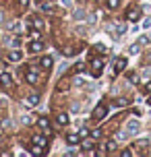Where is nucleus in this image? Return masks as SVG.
<instances>
[{
  "label": "nucleus",
  "mask_w": 151,
  "mask_h": 157,
  "mask_svg": "<svg viewBox=\"0 0 151 157\" xmlns=\"http://www.w3.org/2000/svg\"><path fill=\"white\" fill-rule=\"evenodd\" d=\"M25 81L29 85H37L40 83V72H37V68H29V71L25 72Z\"/></svg>",
  "instance_id": "f257e3e1"
},
{
  "label": "nucleus",
  "mask_w": 151,
  "mask_h": 157,
  "mask_svg": "<svg viewBox=\"0 0 151 157\" xmlns=\"http://www.w3.org/2000/svg\"><path fill=\"white\" fill-rule=\"evenodd\" d=\"M102 68H103V60L102 58H93L91 60V75L93 77H99L102 75Z\"/></svg>",
  "instance_id": "f03ea898"
},
{
  "label": "nucleus",
  "mask_w": 151,
  "mask_h": 157,
  "mask_svg": "<svg viewBox=\"0 0 151 157\" xmlns=\"http://www.w3.org/2000/svg\"><path fill=\"white\" fill-rule=\"evenodd\" d=\"M106 116H108V108H106L103 103H99L95 108V112H93V118H95V120H103Z\"/></svg>",
  "instance_id": "7ed1b4c3"
},
{
  "label": "nucleus",
  "mask_w": 151,
  "mask_h": 157,
  "mask_svg": "<svg viewBox=\"0 0 151 157\" xmlns=\"http://www.w3.org/2000/svg\"><path fill=\"white\" fill-rule=\"evenodd\" d=\"M29 52L31 54H37V52H41L44 50V44H41V39H33V41H29Z\"/></svg>",
  "instance_id": "20e7f679"
},
{
  "label": "nucleus",
  "mask_w": 151,
  "mask_h": 157,
  "mask_svg": "<svg viewBox=\"0 0 151 157\" xmlns=\"http://www.w3.org/2000/svg\"><path fill=\"white\" fill-rule=\"evenodd\" d=\"M141 130V124L137 122V120H130V122H126V132L128 134H137Z\"/></svg>",
  "instance_id": "39448f33"
},
{
  "label": "nucleus",
  "mask_w": 151,
  "mask_h": 157,
  "mask_svg": "<svg viewBox=\"0 0 151 157\" xmlns=\"http://www.w3.org/2000/svg\"><path fill=\"white\" fill-rule=\"evenodd\" d=\"M66 141H68V145H79L81 143V132H71L66 136Z\"/></svg>",
  "instance_id": "423d86ee"
},
{
  "label": "nucleus",
  "mask_w": 151,
  "mask_h": 157,
  "mask_svg": "<svg viewBox=\"0 0 151 157\" xmlns=\"http://www.w3.org/2000/svg\"><path fill=\"white\" fill-rule=\"evenodd\" d=\"M37 126H40L44 132H48V130H50V120H48L46 116H41L40 120H37Z\"/></svg>",
  "instance_id": "0eeeda50"
},
{
  "label": "nucleus",
  "mask_w": 151,
  "mask_h": 157,
  "mask_svg": "<svg viewBox=\"0 0 151 157\" xmlns=\"http://www.w3.org/2000/svg\"><path fill=\"white\" fill-rule=\"evenodd\" d=\"M124 68H126V58H118V60H116V66H114V75L120 72V71H124Z\"/></svg>",
  "instance_id": "6e6552de"
},
{
  "label": "nucleus",
  "mask_w": 151,
  "mask_h": 157,
  "mask_svg": "<svg viewBox=\"0 0 151 157\" xmlns=\"http://www.w3.org/2000/svg\"><path fill=\"white\" fill-rule=\"evenodd\" d=\"M37 101H40V97H37V95H29V97H25V99H23V103L27 105V108H33Z\"/></svg>",
  "instance_id": "1a4fd4ad"
},
{
  "label": "nucleus",
  "mask_w": 151,
  "mask_h": 157,
  "mask_svg": "<svg viewBox=\"0 0 151 157\" xmlns=\"http://www.w3.org/2000/svg\"><path fill=\"white\" fill-rule=\"evenodd\" d=\"M0 81H2V85L6 87V89H10V87H13V77H10L8 72H4V75L0 77Z\"/></svg>",
  "instance_id": "9d476101"
},
{
  "label": "nucleus",
  "mask_w": 151,
  "mask_h": 157,
  "mask_svg": "<svg viewBox=\"0 0 151 157\" xmlns=\"http://www.w3.org/2000/svg\"><path fill=\"white\" fill-rule=\"evenodd\" d=\"M21 52H19V50H10V52H8V60H13V62H19V60H21Z\"/></svg>",
  "instance_id": "9b49d317"
},
{
  "label": "nucleus",
  "mask_w": 151,
  "mask_h": 157,
  "mask_svg": "<svg viewBox=\"0 0 151 157\" xmlns=\"http://www.w3.org/2000/svg\"><path fill=\"white\" fill-rule=\"evenodd\" d=\"M52 62H54V60H52V56H44V58L40 60V66H41V68H50Z\"/></svg>",
  "instance_id": "f8f14e48"
},
{
  "label": "nucleus",
  "mask_w": 151,
  "mask_h": 157,
  "mask_svg": "<svg viewBox=\"0 0 151 157\" xmlns=\"http://www.w3.org/2000/svg\"><path fill=\"white\" fill-rule=\"evenodd\" d=\"M56 122L60 126H64V124H68V116L64 114V112H60V114H56Z\"/></svg>",
  "instance_id": "ddd939ff"
},
{
  "label": "nucleus",
  "mask_w": 151,
  "mask_h": 157,
  "mask_svg": "<svg viewBox=\"0 0 151 157\" xmlns=\"http://www.w3.org/2000/svg\"><path fill=\"white\" fill-rule=\"evenodd\" d=\"M93 141H95V139H85V141L81 143L83 149H85V151H93Z\"/></svg>",
  "instance_id": "4468645a"
},
{
  "label": "nucleus",
  "mask_w": 151,
  "mask_h": 157,
  "mask_svg": "<svg viewBox=\"0 0 151 157\" xmlns=\"http://www.w3.org/2000/svg\"><path fill=\"white\" fill-rule=\"evenodd\" d=\"M116 149H118V145H116V141H114V139L106 143V151H108V153H114Z\"/></svg>",
  "instance_id": "2eb2a0df"
},
{
  "label": "nucleus",
  "mask_w": 151,
  "mask_h": 157,
  "mask_svg": "<svg viewBox=\"0 0 151 157\" xmlns=\"http://www.w3.org/2000/svg\"><path fill=\"white\" fill-rule=\"evenodd\" d=\"M139 17H141L139 10H135V8H130V10H128V21H139Z\"/></svg>",
  "instance_id": "dca6fc26"
},
{
  "label": "nucleus",
  "mask_w": 151,
  "mask_h": 157,
  "mask_svg": "<svg viewBox=\"0 0 151 157\" xmlns=\"http://www.w3.org/2000/svg\"><path fill=\"white\" fill-rule=\"evenodd\" d=\"M151 143H149V139H141V141H137L133 147H139V149H145V147H149Z\"/></svg>",
  "instance_id": "f3484780"
},
{
  "label": "nucleus",
  "mask_w": 151,
  "mask_h": 157,
  "mask_svg": "<svg viewBox=\"0 0 151 157\" xmlns=\"http://www.w3.org/2000/svg\"><path fill=\"white\" fill-rule=\"evenodd\" d=\"M33 143H35L37 147H46V139L40 136V134H35V136H33Z\"/></svg>",
  "instance_id": "a211bd4d"
},
{
  "label": "nucleus",
  "mask_w": 151,
  "mask_h": 157,
  "mask_svg": "<svg viewBox=\"0 0 151 157\" xmlns=\"http://www.w3.org/2000/svg\"><path fill=\"white\" fill-rule=\"evenodd\" d=\"M149 41H151V35H141V37L137 39V44H139V46H147Z\"/></svg>",
  "instance_id": "6ab92c4d"
},
{
  "label": "nucleus",
  "mask_w": 151,
  "mask_h": 157,
  "mask_svg": "<svg viewBox=\"0 0 151 157\" xmlns=\"http://www.w3.org/2000/svg\"><path fill=\"white\" fill-rule=\"evenodd\" d=\"M29 37H31V39H41V31L35 27V29H31V31H29Z\"/></svg>",
  "instance_id": "aec40b11"
},
{
  "label": "nucleus",
  "mask_w": 151,
  "mask_h": 157,
  "mask_svg": "<svg viewBox=\"0 0 151 157\" xmlns=\"http://www.w3.org/2000/svg\"><path fill=\"white\" fill-rule=\"evenodd\" d=\"M106 6H108V8H118L120 6V0H106Z\"/></svg>",
  "instance_id": "412c9836"
},
{
  "label": "nucleus",
  "mask_w": 151,
  "mask_h": 157,
  "mask_svg": "<svg viewBox=\"0 0 151 157\" xmlns=\"http://www.w3.org/2000/svg\"><path fill=\"white\" fill-rule=\"evenodd\" d=\"M75 19H77V21H83V19H85V13H83V10H81V8H77V10H75Z\"/></svg>",
  "instance_id": "4be33fe9"
},
{
  "label": "nucleus",
  "mask_w": 151,
  "mask_h": 157,
  "mask_svg": "<svg viewBox=\"0 0 151 157\" xmlns=\"http://www.w3.org/2000/svg\"><path fill=\"white\" fill-rule=\"evenodd\" d=\"M29 25H33V27H37V29H41V27H44V23H41V19H40V17H35V19H33V21H31Z\"/></svg>",
  "instance_id": "5701e85b"
},
{
  "label": "nucleus",
  "mask_w": 151,
  "mask_h": 157,
  "mask_svg": "<svg viewBox=\"0 0 151 157\" xmlns=\"http://www.w3.org/2000/svg\"><path fill=\"white\" fill-rule=\"evenodd\" d=\"M41 10H44V13H54V4H41Z\"/></svg>",
  "instance_id": "b1692460"
},
{
  "label": "nucleus",
  "mask_w": 151,
  "mask_h": 157,
  "mask_svg": "<svg viewBox=\"0 0 151 157\" xmlns=\"http://www.w3.org/2000/svg\"><path fill=\"white\" fill-rule=\"evenodd\" d=\"M89 134H91V139H99V136H102V130H99V128H93Z\"/></svg>",
  "instance_id": "393cba45"
},
{
  "label": "nucleus",
  "mask_w": 151,
  "mask_h": 157,
  "mask_svg": "<svg viewBox=\"0 0 151 157\" xmlns=\"http://www.w3.org/2000/svg\"><path fill=\"white\" fill-rule=\"evenodd\" d=\"M139 50H141V46L139 44H133L130 46V54H139Z\"/></svg>",
  "instance_id": "a878e982"
},
{
  "label": "nucleus",
  "mask_w": 151,
  "mask_h": 157,
  "mask_svg": "<svg viewBox=\"0 0 151 157\" xmlns=\"http://www.w3.org/2000/svg\"><path fill=\"white\" fill-rule=\"evenodd\" d=\"M126 103H128V99H116V105H118V108H124Z\"/></svg>",
  "instance_id": "bb28decb"
},
{
  "label": "nucleus",
  "mask_w": 151,
  "mask_h": 157,
  "mask_svg": "<svg viewBox=\"0 0 151 157\" xmlns=\"http://www.w3.org/2000/svg\"><path fill=\"white\" fill-rule=\"evenodd\" d=\"M95 50L99 52V54H106V46H102V44H97V46H95Z\"/></svg>",
  "instance_id": "cd10ccee"
},
{
  "label": "nucleus",
  "mask_w": 151,
  "mask_h": 157,
  "mask_svg": "<svg viewBox=\"0 0 151 157\" xmlns=\"http://www.w3.org/2000/svg\"><path fill=\"white\" fill-rule=\"evenodd\" d=\"M133 153H135V151H130V149H124V151H122V157H130Z\"/></svg>",
  "instance_id": "c85d7f7f"
},
{
  "label": "nucleus",
  "mask_w": 151,
  "mask_h": 157,
  "mask_svg": "<svg viewBox=\"0 0 151 157\" xmlns=\"http://www.w3.org/2000/svg\"><path fill=\"white\" fill-rule=\"evenodd\" d=\"M87 21H89V23H91V25H93V23H95V21H97V17H95V15H89V17H87Z\"/></svg>",
  "instance_id": "c756f323"
},
{
  "label": "nucleus",
  "mask_w": 151,
  "mask_h": 157,
  "mask_svg": "<svg viewBox=\"0 0 151 157\" xmlns=\"http://www.w3.org/2000/svg\"><path fill=\"white\" fill-rule=\"evenodd\" d=\"M126 134H128V132H118V134H116V139H120V141H124V139H126Z\"/></svg>",
  "instance_id": "7c9ffc66"
},
{
  "label": "nucleus",
  "mask_w": 151,
  "mask_h": 157,
  "mask_svg": "<svg viewBox=\"0 0 151 157\" xmlns=\"http://www.w3.org/2000/svg\"><path fill=\"white\" fill-rule=\"evenodd\" d=\"M19 4H21V8H25L27 4H29V0H19Z\"/></svg>",
  "instance_id": "2f4dec72"
},
{
  "label": "nucleus",
  "mask_w": 151,
  "mask_h": 157,
  "mask_svg": "<svg viewBox=\"0 0 151 157\" xmlns=\"http://www.w3.org/2000/svg\"><path fill=\"white\" fill-rule=\"evenodd\" d=\"M62 4L64 6H72V0H62Z\"/></svg>",
  "instance_id": "473e14b6"
},
{
  "label": "nucleus",
  "mask_w": 151,
  "mask_h": 157,
  "mask_svg": "<svg viewBox=\"0 0 151 157\" xmlns=\"http://www.w3.org/2000/svg\"><path fill=\"white\" fill-rule=\"evenodd\" d=\"M147 91H151V83H147Z\"/></svg>",
  "instance_id": "72a5a7b5"
},
{
  "label": "nucleus",
  "mask_w": 151,
  "mask_h": 157,
  "mask_svg": "<svg viewBox=\"0 0 151 157\" xmlns=\"http://www.w3.org/2000/svg\"><path fill=\"white\" fill-rule=\"evenodd\" d=\"M147 103H149V105H151V95H149V97H147Z\"/></svg>",
  "instance_id": "f704fd0d"
},
{
  "label": "nucleus",
  "mask_w": 151,
  "mask_h": 157,
  "mask_svg": "<svg viewBox=\"0 0 151 157\" xmlns=\"http://www.w3.org/2000/svg\"><path fill=\"white\" fill-rule=\"evenodd\" d=\"M37 2H41V0H37Z\"/></svg>",
  "instance_id": "c9c22d12"
},
{
  "label": "nucleus",
  "mask_w": 151,
  "mask_h": 157,
  "mask_svg": "<svg viewBox=\"0 0 151 157\" xmlns=\"http://www.w3.org/2000/svg\"><path fill=\"white\" fill-rule=\"evenodd\" d=\"M0 19H2V17H0Z\"/></svg>",
  "instance_id": "e433bc0d"
}]
</instances>
